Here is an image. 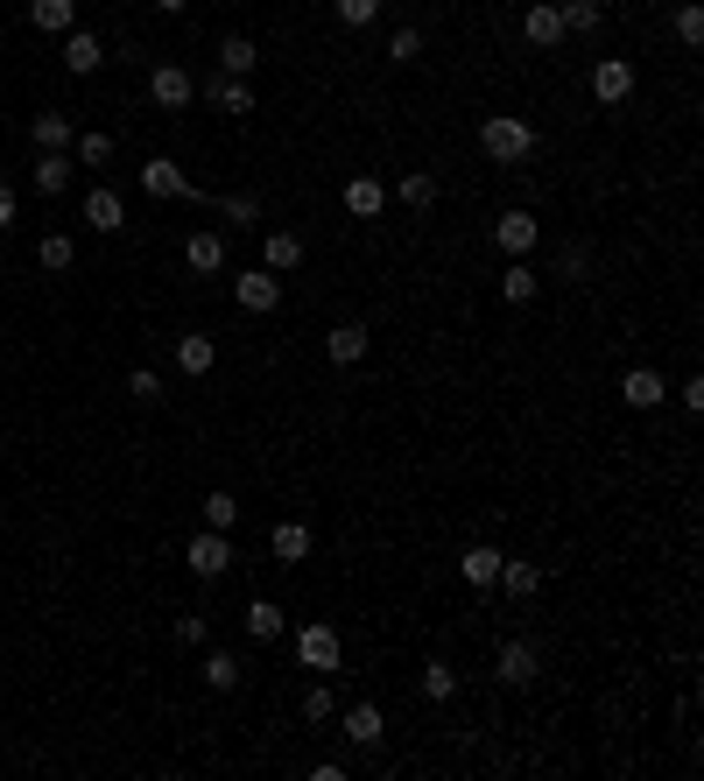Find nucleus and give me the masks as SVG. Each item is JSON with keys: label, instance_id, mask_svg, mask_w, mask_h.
I'll return each mask as SVG.
<instances>
[{"label": "nucleus", "instance_id": "f257e3e1", "mask_svg": "<svg viewBox=\"0 0 704 781\" xmlns=\"http://www.w3.org/2000/svg\"><path fill=\"white\" fill-rule=\"evenodd\" d=\"M479 148H486L493 162H529L535 156V127L521 113H486L479 120Z\"/></svg>", "mask_w": 704, "mask_h": 781}, {"label": "nucleus", "instance_id": "f03ea898", "mask_svg": "<svg viewBox=\"0 0 704 781\" xmlns=\"http://www.w3.org/2000/svg\"><path fill=\"white\" fill-rule=\"evenodd\" d=\"M296 662H304L310 675H338V662H346L338 627L332 620H304V627H296Z\"/></svg>", "mask_w": 704, "mask_h": 781}, {"label": "nucleus", "instance_id": "7ed1b4c3", "mask_svg": "<svg viewBox=\"0 0 704 781\" xmlns=\"http://www.w3.org/2000/svg\"><path fill=\"white\" fill-rule=\"evenodd\" d=\"M493 675H501L507 690H529L535 675H543V648H535V641H501V655H493Z\"/></svg>", "mask_w": 704, "mask_h": 781}, {"label": "nucleus", "instance_id": "20e7f679", "mask_svg": "<svg viewBox=\"0 0 704 781\" xmlns=\"http://www.w3.org/2000/svg\"><path fill=\"white\" fill-rule=\"evenodd\" d=\"M148 99H156L162 113H184L190 99H198V78H190L184 64H156L148 71Z\"/></svg>", "mask_w": 704, "mask_h": 781}, {"label": "nucleus", "instance_id": "39448f33", "mask_svg": "<svg viewBox=\"0 0 704 781\" xmlns=\"http://www.w3.org/2000/svg\"><path fill=\"white\" fill-rule=\"evenodd\" d=\"M535 239H543V225H535V212H501L493 219V247L507 253V261H529Z\"/></svg>", "mask_w": 704, "mask_h": 781}, {"label": "nucleus", "instance_id": "423d86ee", "mask_svg": "<svg viewBox=\"0 0 704 781\" xmlns=\"http://www.w3.org/2000/svg\"><path fill=\"white\" fill-rule=\"evenodd\" d=\"M338 726H346V740L359 746V754H381V740H387V718H381V704L373 697H359L346 718H338Z\"/></svg>", "mask_w": 704, "mask_h": 781}, {"label": "nucleus", "instance_id": "0eeeda50", "mask_svg": "<svg viewBox=\"0 0 704 781\" xmlns=\"http://www.w3.org/2000/svg\"><path fill=\"white\" fill-rule=\"evenodd\" d=\"M184 563L198 570V578H226V570H233V543H226V535H219V529H205V535H190Z\"/></svg>", "mask_w": 704, "mask_h": 781}, {"label": "nucleus", "instance_id": "6e6552de", "mask_svg": "<svg viewBox=\"0 0 704 781\" xmlns=\"http://www.w3.org/2000/svg\"><path fill=\"white\" fill-rule=\"evenodd\" d=\"M627 92H634V64H627V57H598L592 64V99L598 107H620Z\"/></svg>", "mask_w": 704, "mask_h": 781}, {"label": "nucleus", "instance_id": "1a4fd4ad", "mask_svg": "<svg viewBox=\"0 0 704 781\" xmlns=\"http://www.w3.org/2000/svg\"><path fill=\"white\" fill-rule=\"evenodd\" d=\"M620 401H627V409H663V401H669V381H663L655 367H627V373H620Z\"/></svg>", "mask_w": 704, "mask_h": 781}, {"label": "nucleus", "instance_id": "9d476101", "mask_svg": "<svg viewBox=\"0 0 704 781\" xmlns=\"http://www.w3.org/2000/svg\"><path fill=\"white\" fill-rule=\"evenodd\" d=\"M184 261H190V275H226V233L198 225V233L184 239Z\"/></svg>", "mask_w": 704, "mask_h": 781}, {"label": "nucleus", "instance_id": "9b49d317", "mask_svg": "<svg viewBox=\"0 0 704 781\" xmlns=\"http://www.w3.org/2000/svg\"><path fill=\"white\" fill-rule=\"evenodd\" d=\"M521 36H529L535 50H557V42L571 36V28H564V8H557V0H535V8L521 14Z\"/></svg>", "mask_w": 704, "mask_h": 781}, {"label": "nucleus", "instance_id": "f8f14e48", "mask_svg": "<svg viewBox=\"0 0 704 781\" xmlns=\"http://www.w3.org/2000/svg\"><path fill=\"white\" fill-rule=\"evenodd\" d=\"M134 184H141L148 198H162V204H170V198H184V190H190V176L176 170L170 156H148V162H141V176H134Z\"/></svg>", "mask_w": 704, "mask_h": 781}, {"label": "nucleus", "instance_id": "ddd939ff", "mask_svg": "<svg viewBox=\"0 0 704 781\" xmlns=\"http://www.w3.org/2000/svg\"><path fill=\"white\" fill-rule=\"evenodd\" d=\"M233 296H239V310H254V318H268V310L282 303V282L268 275V268H247V275L233 282Z\"/></svg>", "mask_w": 704, "mask_h": 781}, {"label": "nucleus", "instance_id": "4468645a", "mask_svg": "<svg viewBox=\"0 0 704 781\" xmlns=\"http://www.w3.org/2000/svg\"><path fill=\"white\" fill-rule=\"evenodd\" d=\"M85 225H99V233H120V225H127V204H120V190H107V184H92L85 190Z\"/></svg>", "mask_w": 704, "mask_h": 781}, {"label": "nucleus", "instance_id": "2eb2a0df", "mask_svg": "<svg viewBox=\"0 0 704 781\" xmlns=\"http://www.w3.org/2000/svg\"><path fill=\"white\" fill-rule=\"evenodd\" d=\"M261 268H268V275H289V268H304V239H296L289 225H275V233L261 239Z\"/></svg>", "mask_w": 704, "mask_h": 781}, {"label": "nucleus", "instance_id": "dca6fc26", "mask_svg": "<svg viewBox=\"0 0 704 781\" xmlns=\"http://www.w3.org/2000/svg\"><path fill=\"white\" fill-rule=\"evenodd\" d=\"M212 359H219V338H212V332H184V338H176V367H184L190 381H205V373H212Z\"/></svg>", "mask_w": 704, "mask_h": 781}, {"label": "nucleus", "instance_id": "f3484780", "mask_svg": "<svg viewBox=\"0 0 704 781\" xmlns=\"http://www.w3.org/2000/svg\"><path fill=\"white\" fill-rule=\"evenodd\" d=\"M324 359H332V367H359V359H367V324H332V332H324Z\"/></svg>", "mask_w": 704, "mask_h": 781}, {"label": "nucleus", "instance_id": "a211bd4d", "mask_svg": "<svg viewBox=\"0 0 704 781\" xmlns=\"http://www.w3.org/2000/svg\"><path fill=\"white\" fill-rule=\"evenodd\" d=\"M493 584H501L507 598H535V592H543V563H529V557H501V578H493Z\"/></svg>", "mask_w": 704, "mask_h": 781}, {"label": "nucleus", "instance_id": "6ab92c4d", "mask_svg": "<svg viewBox=\"0 0 704 781\" xmlns=\"http://www.w3.org/2000/svg\"><path fill=\"white\" fill-rule=\"evenodd\" d=\"M205 99H212L219 113H233V120L254 113V85L247 78H205Z\"/></svg>", "mask_w": 704, "mask_h": 781}, {"label": "nucleus", "instance_id": "aec40b11", "mask_svg": "<svg viewBox=\"0 0 704 781\" xmlns=\"http://www.w3.org/2000/svg\"><path fill=\"white\" fill-rule=\"evenodd\" d=\"M268 557L275 563H304L310 557V529L304 521H275V529H268Z\"/></svg>", "mask_w": 704, "mask_h": 781}, {"label": "nucleus", "instance_id": "412c9836", "mask_svg": "<svg viewBox=\"0 0 704 781\" xmlns=\"http://www.w3.org/2000/svg\"><path fill=\"white\" fill-rule=\"evenodd\" d=\"M239 627H247V641H261V648H268V641L289 627V612H282L275 598H247V620H239Z\"/></svg>", "mask_w": 704, "mask_h": 781}, {"label": "nucleus", "instance_id": "4be33fe9", "mask_svg": "<svg viewBox=\"0 0 704 781\" xmlns=\"http://www.w3.org/2000/svg\"><path fill=\"white\" fill-rule=\"evenodd\" d=\"M71 22H78V0H28V28L42 36H71Z\"/></svg>", "mask_w": 704, "mask_h": 781}, {"label": "nucleus", "instance_id": "5701e85b", "mask_svg": "<svg viewBox=\"0 0 704 781\" xmlns=\"http://www.w3.org/2000/svg\"><path fill=\"white\" fill-rule=\"evenodd\" d=\"M99 64H107V50H99V36H85V28H71V36H64V71H78V78H92Z\"/></svg>", "mask_w": 704, "mask_h": 781}, {"label": "nucleus", "instance_id": "b1692460", "mask_svg": "<svg viewBox=\"0 0 704 781\" xmlns=\"http://www.w3.org/2000/svg\"><path fill=\"white\" fill-rule=\"evenodd\" d=\"M458 578H466V584H479V592H486V584L501 578V549H493V543H472L466 557H458Z\"/></svg>", "mask_w": 704, "mask_h": 781}, {"label": "nucleus", "instance_id": "393cba45", "mask_svg": "<svg viewBox=\"0 0 704 781\" xmlns=\"http://www.w3.org/2000/svg\"><path fill=\"white\" fill-rule=\"evenodd\" d=\"M71 170H78V162H71L64 148H42V162H36V190H42V198L71 190Z\"/></svg>", "mask_w": 704, "mask_h": 781}, {"label": "nucleus", "instance_id": "a878e982", "mask_svg": "<svg viewBox=\"0 0 704 781\" xmlns=\"http://www.w3.org/2000/svg\"><path fill=\"white\" fill-rule=\"evenodd\" d=\"M501 296L507 303H535V296H543V275H535L529 261H507L501 268Z\"/></svg>", "mask_w": 704, "mask_h": 781}, {"label": "nucleus", "instance_id": "bb28decb", "mask_svg": "<svg viewBox=\"0 0 704 781\" xmlns=\"http://www.w3.org/2000/svg\"><path fill=\"white\" fill-rule=\"evenodd\" d=\"M254 64H261L254 36H226V42H219V71H226V78H254Z\"/></svg>", "mask_w": 704, "mask_h": 781}, {"label": "nucleus", "instance_id": "cd10ccee", "mask_svg": "<svg viewBox=\"0 0 704 781\" xmlns=\"http://www.w3.org/2000/svg\"><path fill=\"white\" fill-rule=\"evenodd\" d=\"M416 690H423V704H452V697H458V669H452V662H423Z\"/></svg>", "mask_w": 704, "mask_h": 781}, {"label": "nucleus", "instance_id": "c85d7f7f", "mask_svg": "<svg viewBox=\"0 0 704 781\" xmlns=\"http://www.w3.org/2000/svg\"><path fill=\"white\" fill-rule=\"evenodd\" d=\"M381 204H387V190L373 184V176H353V184H346V212L353 219H381Z\"/></svg>", "mask_w": 704, "mask_h": 781}, {"label": "nucleus", "instance_id": "c756f323", "mask_svg": "<svg viewBox=\"0 0 704 781\" xmlns=\"http://www.w3.org/2000/svg\"><path fill=\"white\" fill-rule=\"evenodd\" d=\"M28 134H36V148H71L78 141V134H71V113H36Z\"/></svg>", "mask_w": 704, "mask_h": 781}, {"label": "nucleus", "instance_id": "7c9ffc66", "mask_svg": "<svg viewBox=\"0 0 704 781\" xmlns=\"http://www.w3.org/2000/svg\"><path fill=\"white\" fill-rule=\"evenodd\" d=\"M304 718H310V726H332V718H338V690H332V675L304 690Z\"/></svg>", "mask_w": 704, "mask_h": 781}, {"label": "nucleus", "instance_id": "2f4dec72", "mask_svg": "<svg viewBox=\"0 0 704 781\" xmlns=\"http://www.w3.org/2000/svg\"><path fill=\"white\" fill-rule=\"evenodd\" d=\"M402 204H409V212H430V204H437V176L409 170V176H402Z\"/></svg>", "mask_w": 704, "mask_h": 781}, {"label": "nucleus", "instance_id": "473e14b6", "mask_svg": "<svg viewBox=\"0 0 704 781\" xmlns=\"http://www.w3.org/2000/svg\"><path fill=\"white\" fill-rule=\"evenodd\" d=\"M71 156H78L85 162V170H107V162H113V134H78V141H71Z\"/></svg>", "mask_w": 704, "mask_h": 781}, {"label": "nucleus", "instance_id": "72a5a7b5", "mask_svg": "<svg viewBox=\"0 0 704 781\" xmlns=\"http://www.w3.org/2000/svg\"><path fill=\"white\" fill-rule=\"evenodd\" d=\"M205 683H212V690H239V655L233 648H212V655H205Z\"/></svg>", "mask_w": 704, "mask_h": 781}, {"label": "nucleus", "instance_id": "f704fd0d", "mask_svg": "<svg viewBox=\"0 0 704 781\" xmlns=\"http://www.w3.org/2000/svg\"><path fill=\"white\" fill-rule=\"evenodd\" d=\"M36 261L50 268V275H64L71 261H78V247H71V233H42V247H36Z\"/></svg>", "mask_w": 704, "mask_h": 781}, {"label": "nucleus", "instance_id": "c9c22d12", "mask_svg": "<svg viewBox=\"0 0 704 781\" xmlns=\"http://www.w3.org/2000/svg\"><path fill=\"white\" fill-rule=\"evenodd\" d=\"M219 219L226 225H261V198H254V190H233V198H219Z\"/></svg>", "mask_w": 704, "mask_h": 781}, {"label": "nucleus", "instance_id": "e433bc0d", "mask_svg": "<svg viewBox=\"0 0 704 781\" xmlns=\"http://www.w3.org/2000/svg\"><path fill=\"white\" fill-rule=\"evenodd\" d=\"M564 8V28H578V36H592L598 22H606V8H598V0H557Z\"/></svg>", "mask_w": 704, "mask_h": 781}, {"label": "nucleus", "instance_id": "4c0bfd02", "mask_svg": "<svg viewBox=\"0 0 704 781\" xmlns=\"http://www.w3.org/2000/svg\"><path fill=\"white\" fill-rule=\"evenodd\" d=\"M233 521H239V500H233V493H205V529L233 535Z\"/></svg>", "mask_w": 704, "mask_h": 781}, {"label": "nucleus", "instance_id": "58836bf2", "mask_svg": "<svg viewBox=\"0 0 704 781\" xmlns=\"http://www.w3.org/2000/svg\"><path fill=\"white\" fill-rule=\"evenodd\" d=\"M423 57V28H395L387 36V64H416Z\"/></svg>", "mask_w": 704, "mask_h": 781}, {"label": "nucleus", "instance_id": "ea45409f", "mask_svg": "<svg viewBox=\"0 0 704 781\" xmlns=\"http://www.w3.org/2000/svg\"><path fill=\"white\" fill-rule=\"evenodd\" d=\"M338 8V22L346 28H367V22H381V0H332Z\"/></svg>", "mask_w": 704, "mask_h": 781}, {"label": "nucleus", "instance_id": "a19ab883", "mask_svg": "<svg viewBox=\"0 0 704 781\" xmlns=\"http://www.w3.org/2000/svg\"><path fill=\"white\" fill-rule=\"evenodd\" d=\"M677 42H683V50H697V42H704V8H697V0H691V8H677Z\"/></svg>", "mask_w": 704, "mask_h": 781}, {"label": "nucleus", "instance_id": "79ce46f5", "mask_svg": "<svg viewBox=\"0 0 704 781\" xmlns=\"http://www.w3.org/2000/svg\"><path fill=\"white\" fill-rule=\"evenodd\" d=\"M585 268H592V253H585V247H564V253H557V282H578Z\"/></svg>", "mask_w": 704, "mask_h": 781}, {"label": "nucleus", "instance_id": "37998d69", "mask_svg": "<svg viewBox=\"0 0 704 781\" xmlns=\"http://www.w3.org/2000/svg\"><path fill=\"white\" fill-rule=\"evenodd\" d=\"M127 395H134V401H162V381H156L148 367H134V373H127Z\"/></svg>", "mask_w": 704, "mask_h": 781}, {"label": "nucleus", "instance_id": "c03bdc74", "mask_svg": "<svg viewBox=\"0 0 704 781\" xmlns=\"http://www.w3.org/2000/svg\"><path fill=\"white\" fill-rule=\"evenodd\" d=\"M176 641H190V648H198V641H205V612H176Z\"/></svg>", "mask_w": 704, "mask_h": 781}, {"label": "nucleus", "instance_id": "a18cd8bd", "mask_svg": "<svg viewBox=\"0 0 704 781\" xmlns=\"http://www.w3.org/2000/svg\"><path fill=\"white\" fill-rule=\"evenodd\" d=\"M677 401H683V409H691V416L704 409V381H697V373H691V381H683V387H677Z\"/></svg>", "mask_w": 704, "mask_h": 781}, {"label": "nucleus", "instance_id": "49530a36", "mask_svg": "<svg viewBox=\"0 0 704 781\" xmlns=\"http://www.w3.org/2000/svg\"><path fill=\"white\" fill-rule=\"evenodd\" d=\"M0 225H14V190L0 184Z\"/></svg>", "mask_w": 704, "mask_h": 781}, {"label": "nucleus", "instance_id": "de8ad7c7", "mask_svg": "<svg viewBox=\"0 0 704 781\" xmlns=\"http://www.w3.org/2000/svg\"><path fill=\"white\" fill-rule=\"evenodd\" d=\"M156 8H162V14H184V8H190V0H156Z\"/></svg>", "mask_w": 704, "mask_h": 781}]
</instances>
